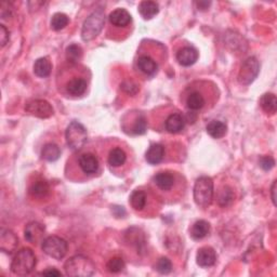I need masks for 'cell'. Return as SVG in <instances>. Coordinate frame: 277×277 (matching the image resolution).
Wrapping results in <instances>:
<instances>
[{"label": "cell", "mask_w": 277, "mask_h": 277, "mask_svg": "<svg viewBox=\"0 0 277 277\" xmlns=\"http://www.w3.org/2000/svg\"><path fill=\"white\" fill-rule=\"evenodd\" d=\"M198 60V51L193 47H183L177 53V61L182 66H191Z\"/></svg>", "instance_id": "obj_15"}, {"label": "cell", "mask_w": 277, "mask_h": 277, "mask_svg": "<svg viewBox=\"0 0 277 277\" xmlns=\"http://www.w3.org/2000/svg\"><path fill=\"white\" fill-rule=\"evenodd\" d=\"M154 183L160 191L169 192L176 185V177L172 172L161 171L154 177Z\"/></svg>", "instance_id": "obj_13"}, {"label": "cell", "mask_w": 277, "mask_h": 277, "mask_svg": "<svg viewBox=\"0 0 277 277\" xmlns=\"http://www.w3.org/2000/svg\"><path fill=\"white\" fill-rule=\"evenodd\" d=\"M185 126V120L180 114H171L168 116L165 122V127L166 130L169 134H179L184 129Z\"/></svg>", "instance_id": "obj_17"}, {"label": "cell", "mask_w": 277, "mask_h": 277, "mask_svg": "<svg viewBox=\"0 0 277 277\" xmlns=\"http://www.w3.org/2000/svg\"><path fill=\"white\" fill-rule=\"evenodd\" d=\"M81 58H82V49L80 46L73 44L66 48V59H68L69 62L76 64L80 61Z\"/></svg>", "instance_id": "obj_30"}, {"label": "cell", "mask_w": 277, "mask_h": 277, "mask_svg": "<svg viewBox=\"0 0 277 277\" xmlns=\"http://www.w3.org/2000/svg\"><path fill=\"white\" fill-rule=\"evenodd\" d=\"M146 194L141 190H137L130 196V204L137 211H141L146 206Z\"/></svg>", "instance_id": "obj_28"}, {"label": "cell", "mask_w": 277, "mask_h": 277, "mask_svg": "<svg viewBox=\"0 0 277 277\" xmlns=\"http://www.w3.org/2000/svg\"><path fill=\"white\" fill-rule=\"evenodd\" d=\"M276 183L277 181H274L272 189H271V196H272V202L274 204V206H276Z\"/></svg>", "instance_id": "obj_39"}, {"label": "cell", "mask_w": 277, "mask_h": 277, "mask_svg": "<svg viewBox=\"0 0 277 277\" xmlns=\"http://www.w3.org/2000/svg\"><path fill=\"white\" fill-rule=\"evenodd\" d=\"M9 41V31L4 25H0V44L1 47H4Z\"/></svg>", "instance_id": "obj_37"}, {"label": "cell", "mask_w": 277, "mask_h": 277, "mask_svg": "<svg viewBox=\"0 0 277 277\" xmlns=\"http://www.w3.org/2000/svg\"><path fill=\"white\" fill-rule=\"evenodd\" d=\"M138 12H140L141 16L145 20H150L152 17L158 14L159 12V5L155 1H142L138 4Z\"/></svg>", "instance_id": "obj_21"}, {"label": "cell", "mask_w": 277, "mask_h": 277, "mask_svg": "<svg viewBox=\"0 0 277 277\" xmlns=\"http://www.w3.org/2000/svg\"><path fill=\"white\" fill-rule=\"evenodd\" d=\"M108 19H110L112 25L116 26V27H127L131 23L130 13L127 10L123 9V8H118L116 10H114L113 12H111Z\"/></svg>", "instance_id": "obj_16"}, {"label": "cell", "mask_w": 277, "mask_h": 277, "mask_svg": "<svg viewBox=\"0 0 277 277\" xmlns=\"http://www.w3.org/2000/svg\"><path fill=\"white\" fill-rule=\"evenodd\" d=\"M234 192L228 186H224L218 194V203L221 207H227L234 201Z\"/></svg>", "instance_id": "obj_31"}, {"label": "cell", "mask_w": 277, "mask_h": 277, "mask_svg": "<svg viewBox=\"0 0 277 277\" xmlns=\"http://www.w3.org/2000/svg\"><path fill=\"white\" fill-rule=\"evenodd\" d=\"M17 245H19V239L15 236V234L10 230L1 228V232H0V248L1 250L11 255L16 249Z\"/></svg>", "instance_id": "obj_12"}, {"label": "cell", "mask_w": 277, "mask_h": 277, "mask_svg": "<svg viewBox=\"0 0 277 277\" xmlns=\"http://www.w3.org/2000/svg\"><path fill=\"white\" fill-rule=\"evenodd\" d=\"M68 145L73 150H80L87 143L88 134L86 128L79 122H71L65 132Z\"/></svg>", "instance_id": "obj_5"}, {"label": "cell", "mask_w": 277, "mask_h": 277, "mask_svg": "<svg viewBox=\"0 0 277 277\" xmlns=\"http://www.w3.org/2000/svg\"><path fill=\"white\" fill-rule=\"evenodd\" d=\"M126 160H127V155H126L125 150L120 147L113 148L108 154V164L112 167H122L125 165Z\"/></svg>", "instance_id": "obj_26"}, {"label": "cell", "mask_w": 277, "mask_h": 277, "mask_svg": "<svg viewBox=\"0 0 277 277\" xmlns=\"http://www.w3.org/2000/svg\"><path fill=\"white\" fill-rule=\"evenodd\" d=\"M197 264L202 268H209L214 266L216 261L215 251L211 247H203L197 252L196 256Z\"/></svg>", "instance_id": "obj_14"}, {"label": "cell", "mask_w": 277, "mask_h": 277, "mask_svg": "<svg viewBox=\"0 0 277 277\" xmlns=\"http://www.w3.org/2000/svg\"><path fill=\"white\" fill-rule=\"evenodd\" d=\"M213 200V181L209 177H201L194 185V201L198 207L208 208Z\"/></svg>", "instance_id": "obj_4"}, {"label": "cell", "mask_w": 277, "mask_h": 277, "mask_svg": "<svg viewBox=\"0 0 277 277\" xmlns=\"http://www.w3.org/2000/svg\"><path fill=\"white\" fill-rule=\"evenodd\" d=\"M45 226L38 222H31L25 226L24 230V236L28 243L37 245L38 243L44 242V235H45Z\"/></svg>", "instance_id": "obj_9"}, {"label": "cell", "mask_w": 277, "mask_h": 277, "mask_svg": "<svg viewBox=\"0 0 277 277\" xmlns=\"http://www.w3.org/2000/svg\"><path fill=\"white\" fill-rule=\"evenodd\" d=\"M146 129H147L146 118L144 117L143 115H138L135 120L134 127H132V134L141 136V135L145 134Z\"/></svg>", "instance_id": "obj_33"}, {"label": "cell", "mask_w": 277, "mask_h": 277, "mask_svg": "<svg viewBox=\"0 0 277 277\" xmlns=\"http://www.w3.org/2000/svg\"><path fill=\"white\" fill-rule=\"evenodd\" d=\"M196 4H197L198 9L206 10V9H208V7L210 5V2H208V1H197Z\"/></svg>", "instance_id": "obj_40"}, {"label": "cell", "mask_w": 277, "mask_h": 277, "mask_svg": "<svg viewBox=\"0 0 277 277\" xmlns=\"http://www.w3.org/2000/svg\"><path fill=\"white\" fill-rule=\"evenodd\" d=\"M138 68L145 75L153 76L157 73L158 64L148 56H141L138 59Z\"/></svg>", "instance_id": "obj_18"}, {"label": "cell", "mask_w": 277, "mask_h": 277, "mask_svg": "<svg viewBox=\"0 0 277 277\" xmlns=\"http://www.w3.org/2000/svg\"><path fill=\"white\" fill-rule=\"evenodd\" d=\"M206 104V101L202 92L194 90L191 93H189L188 98H186V106H188L191 111H200Z\"/></svg>", "instance_id": "obj_22"}, {"label": "cell", "mask_w": 277, "mask_h": 277, "mask_svg": "<svg viewBox=\"0 0 277 277\" xmlns=\"http://www.w3.org/2000/svg\"><path fill=\"white\" fill-rule=\"evenodd\" d=\"M155 268L160 274H169L172 271V263L169 259L164 257L159 259Z\"/></svg>", "instance_id": "obj_35"}, {"label": "cell", "mask_w": 277, "mask_h": 277, "mask_svg": "<svg viewBox=\"0 0 277 277\" xmlns=\"http://www.w3.org/2000/svg\"><path fill=\"white\" fill-rule=\"evenodd\" d=\"M52 64L47 58H40L34 64V73L40 78H46L51 74Z\"/></svg>", "instance_id": "obj_24"}, {"label": "cell", "mask_w": 277, "mask_h": 277, "mask_svg": "<svg viewBox=\"0 0 277 277\" xmlns=\"http://www.w3.org/2000/svg\"><path fill=\"white\" fill-rule=\"evenodd\" d=\"M36 263H37V260H36L34 251L29 248H23L16 252L15 257L12 260L11 271L15 275L25 276L33 272Z\"/></svg>", "instance_id": "obj_2"}, {"label": "cell", "mask_w": 277, "mask_h": 277, "mask_svg": "<svg viewBox=\"0 0 277 277\" xmlns=\"http://www.w3.org/2000/svg\"><path fill=\"white\" fill-rule=\"evenodd\" d=\"M165 156V147L161 144H153L146 152L145 158L148 164L157 165L164 159Z\"/></svg>", "instance_id": "obj_19"}, {"label": "cell", "mask_w": 277, "mask_h": 277, "mask_svg": "<svg viewBox=\"0 0 277 277\" xmlns=\"http://www.w3.org/2000/svg\"><path fill=\"white\" fill-rule=\"evenodd\" d=\"M61 155V149L54 143H48L41 150V156L47 161H56Z\"/></svg>", "instance_id": "obj_29"}, {"label": "cell", "mask_w": 277, "mask_h": 277, "mask_svg": "<svg viewBox=\"0 0 277 277\" xmlns=\"http://www.w3.org/2000/svg\"><path fill=\"white\" fill-rule=\"evenodd\" d=\"M66 275L73 277H88L92 276L95 272L94 263L89 258L77 255L69 259L64 264Z\"/></svg>", "instance_id": "obj_1"}, {"label": "cell", "mask_w": 277, "mask_h": 277, "mask_svg": "<svg viewBox=\"0 0 277 277\" xmlns=\"http://www.w3.org/2000/svg\"><path fill=\"white\" fill-rule=\"evenodd\" d=\"M260 105L264 112L274 115L277 110V99L275 94L273 93L263 94L260 100Z\"/></svg>", "instance_id": "obj_27"}, {"label": "cell", "mask_w": 277, "mask_h": 277, "mask_svg": "<svg viewBox=\"0 0 277 277\" xmlns=\"http://www.w3.org/2000/svg\"><path fill=\"white\" fill-rule=\"evenodd\" d=\"M207 132L210 137L213 138H221L226 135L227 127L224 123L220 120H212L207 125Z\"/></svg>", "instance_id": "obj_25"}, {"label": "cell", "mask_w": 277, "mask_h": 277, "mask_svg": "<svg viewBox=\"0 0 277 277\" xmlns=\"http://www.w3.org/2000/svg\"><path fill=\"white\" fill-rule=\"evenodd\" d=\"M210 228L211 227H210V224L207 221H205V220L197 221L194 224H193V226L191 228V236L196 240L203 239L206 237L207 235H209Z\"/></svg>", "instance_id": "obj_23"}, {"label": "cell", "mask_w": 277, "mask_h": 277, "mask_svg": "<svg viewBox=\"0 0 277 277\" xmlns=\"http://www.w3.org/2000/svg\"><path fill=\"white\" fill-rule=\"evenodd\" d=\"M29 195L33 198H45L48 196L50 192V186L45 180H38V181L34 182L31 188H29Z\"/></svg>", "instance_id": "obj_20"}, {"label": "cell", "mask_w": 277, "mask_h": 277, "mask_svg": "<svg viewBox=\"0 0 277 277\" xmlns=\"http://www.w3.org/2000/svg\"><path fill=\"white\" fill-rule=\"evenodd\" d=\"M78 165L83 173L93 174L99 169V159L92 153H83L78 158Z\"/></svg>", "instance_id": "obj_10"}, {"label": "cell", "mask_w": 277, "mask_h": 277, "mask_svg": "<svg viewBox=\"0 0 277 277\" xmlns=\"http://www.w3.org/2000/svg\"><path fill=\"white\" fill-rule=\"evenodd\" d=\"M69 16L61 13V12H58V13L53 14L52 19H51V27L54 31H61V29L65 28L66 26L69 25Z\"/></svg>", "instance_id": "obj_32"}, {"label": "cell", "mask_w": 277, "mask_h": 277, "mask_svg": "<svg viewBox=\"0 0 277 277\" xmlns=\"http://www.w3.org/2000/svg\"><path fill=\"white\" fill-rule=\"evenodd\" d=\"M275 166V160L271 156H263L260 158V167L263 170L269 171Z\"/></svg>", "instance_id": "obj_36"}, {"label": "cell", "mask_w": 277, "mask_h": 277, "mask_svg": "<svg viewBox=\"0 0 277 277\" xmlns=\"http://www.w3.org/2000/svg\"><path fill=\"white\" fill-rule=\"evenodd\" d=\"M69 246L66 240L59 236H49L43 242V250L47 256L61 260L68 254Z\"/></svg>", "instance_id": "obj_6"}, {"label": "cell", "mask_w": 277, "mask_h": 277, "mask_svg": "<svg viewBox=\"0 0 277 277\" xmlns=\"http://www.w3.org/2000/svg\"><path fill=\"white\" fill-rule=\"evenodd\" d=\"M105 25V14L102 9L95 10L83 22L81 29V38L85 41H91L98 37Z\"/></svg>", "instance_id": "obj_3"}, {"label": "cell", "mask_w": 277, "mask_h": 277, "mask_svg": "<svg viewBox=\"0 0 277 277\" xmlns=\"http://www.w3.org/2000/svg\"><path fill=\"white\" fill-rule=\"evenodd\" d=\"M126 268L125 261L122 258H113L106 264V269L111 273H119Z\"/></svg>", "instance_id": "obj_34"}, {"label": "cell", "mask_w": 277, "mask_h": 277, "mask_svg": "<svg viewBox=\"0 0 277 277\" xmlns=\"http://www.w3.org/2000/svg\"><path fill=\"white\" fill-rule=\"evenodd\" d=\"M87 87H88L87 80L80 76L71 77L70 79L66 81V85H65L66 92L73 96H80L82 94H85V92L87 91Z\"/></svg>", "instance_id": "obj_11"}, {"label": "cell", "mask_w": 277, "mask_h": 277, "mask_svg": "<svg viewBox=\"0 0 277 277\" xmlns=\"http://www.w3.org/2000/svg\"><path fill=\"white\" fill-rule=\"evenodd\" d=\"M259 70H260V64H259L258 60L254 57L248 58L245 60L242 68L239 69L238 81L242 85H250L258 77Z\"/></svg>", "instance_id": "obj_7"}, {"label": "cell", "mask_w": 277, "mask_h": 277, "mask_svg": "<svg viewBox=\"0 0 277 277\" xmlns=\"http://www.w3.org/2000/svg\"><path fill=\"white\" fill-rule=\"evenodd\" d=\"M25 111L33 116L38 118H49L53 115V108L49 102L46 100H32L28 101Z\"/></svg>", "instance_id": "obj_8"}, {"label": "cell", "mask_w": 277, "mask_h": 277, "mask_svg": "<svg viewBox=\"0 0 277 277\" xmlns=\"http://www.w3.org/2000/svg\"><path fill=\"white\" fill-rule=\"evenodd\" d=\"M43 275H47V276H62L61 272H59L58 270L56 269H49L46 270L43 272Z\"/></svg>", "instance_id": "obj_38"}]
</instances>
